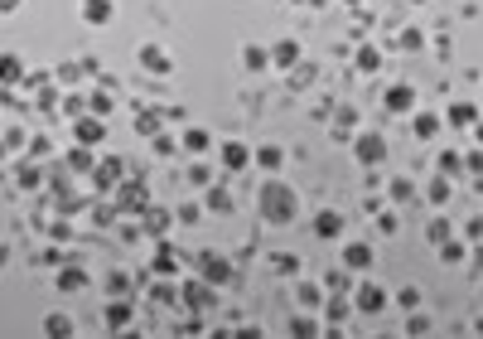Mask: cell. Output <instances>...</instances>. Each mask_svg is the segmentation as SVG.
Wrapping results in <instances>:
<instances>
[{
  "label": "cell",
  "instance_id": "cell-8",
  "mask_svg": "<svg viewBox=\"0 0 483 339\" xmlns=\"http://www.w3.org/2000/svg\"><path fill=\"white\" fill-rule=\"evenodd\" d=\"M343 262H348L353 272H368V267H373V248H368V243H353L348 252H343Z\"/></svg>",
  "mask_w": 483,
  "mask_h": 339
},
{
  "label": "cell",
  "instance_id": "cell-42",
  "mask_svg": "<svg viewBox=\"0 0 483 339\" xmlns=\"http://www.w3.org/2000/svg\"><path fill=\"white\" fill-rule=\"evenodd\" d=\"M15 5H20V0H0V10H15Z\"/></svg>",
  "mask_w": 483,
  "mask_h": 339
},
{
  "label": "cell",
  "instance_id": "cell-30",
  "mask_svg": "<svg viewBox=\"0 0 483 339\" xmlns=\"http://www.w3.org/2000/svg\"><path fill=\"white\" fill-rule=\"evenodd\" d=\"M295 296H300V306H319V286H314V282H300Z\"/></svg>",
  "mask_w": 483,
  "mask_h": 339
},
{
  "label": "cell",
  "instance_id": "cell-2",
  "mask_svg": "<svg viewBox=\"0 0 483 339\" xmlns=\"http://www.w3.org/2000/svg\"><path fill=\"white\" fill-rule=\"evenodd\" d=\"M387 306V291L377 282H368V286H358V301H353V311H363V315H373V311H382Z\"/></svg>",
  "mask_w": 483,
  "mask_h": 339
},
{
  "label": "cell",
  "instance_id": "cell-3",
  "mask_svg": "<svg viewBox=\"0 0 483 339\" xmlns=\"http://www.w3.org/2000/svg\"><path fill=\"white\" fill-rule=\"evenodd\" d=\"M198 272H203V282L217 286V282H227V272H232V267H227L217 252H198Z\"/></svg>",
  "mask_w": 483,
  "mask_h": 339
},
{
  "label": "cell",
  "instance_id": "cell-40",
  "mask_svg": "<svg viewBox=\"0 0 483 339\" xmlns=\"http://www.w3.org/2000/svg\"><path fill=\"white\" fill-rule=\"evenodd\" d=\"M459 165H464V160H459L455 150H445V155H440V170H459Z\"/></svg>",
  "mask_w": 483,
  "mask_h": 339
},
{
  "label": "cell",
  "instance_id": "cell-34",
  "mask_svg": "<svg viewBox=\"0 0 483 339\" xmlns=\"http://www.w3.org/2000/svg\"><path fill=\"white\" fill-rule=\"evenodd\" d=\"M411 194H416V189H411V179H397V184H392V199H397V204H406Z\"/></svg>",
  "mask_w": 483,
  "mask_h": 339
},
{
  "label": "cell",
  "instance_id": "cell-35",
  "mask_svg": "<svg viewBox=\"0 0 483 339\" xmlns=\"http://www.w3.org/2000/svg\"><path fill=\"white\" fill-rule=\"evenodd\" d=\"M290 335H319V325H314V320H295V325H290Z\"/></svg>",
  "mask_w": 483,
  "mask_h": 339
},
{
  "label": "cell",
  "instance_id": "cell-12",
  "mask_svg": "<svg viewBox=\"0 0 483 339\" xmlns=\"http://www.w3.org/2000/svg\"><path fill=\"white\" fill-rule=\"evenodd\" d=\"M222 160H227V170H242L246 160H251V150H246L242 141H227V145H222Z\"/></svg>",
  "mask_w": 483,
  "mask_h": 339
},
{
  "label": "cell",
  "instance_id": "cell-10",
  "mask_svg": "<svg viewBox=\"0 0 483 339\" xmlns=\"http://www.w3.org/2000/svg\"><path fill=\"white\" fill-rule=\"evenodd\" d=\"M155 272H160V277H174V272H179V252H174L169 243H160V252H155Z\"/></svg>",
  "mask_w": 483,
  "mask_h": 339
},
{
  "label": "cell",
  "instance_id": "cell-26",
  "mask_svg": "<svg viewBox=\"0 0 483 339\" xmlns=\"http://www.w3.org/2000/svg\"><path fill=\"white\" fill-rule=\"evenodd\" d=\"M145 228H150L155 238H164V228H169V213H160V209H150V213H145Z\"/></svg>",
  "mask_w": 483,
  "mask_h": 339
},
{
  "label": "cell",
  "instance_id": "cell-21",
  "mask_svg": "<svg viewBox=\"0 0 483 339\" xmlns=\"http://www.w3.org/2000/svg\"><path fill=\"white\" fill-rule=\"evenodd\" d=\"M339 228H343V218H339V213H319L314 233H319V238H339Z\"/></svg>",
  "mask_w": 483,
  "mask_h": 339
},
{
  "label": "cell",
  "instance_id": "cell-11",
  "mask_svg": "<svg viewBox=\"0 0 483 339\" xmlns=\"http://www.w3.org/2000/svg\"><path fill=\"white\" fill-rule=\"evenodd\" d=\"M78 141L82 145H97V141H102V121H97V116H78Z\"/></svg>",
  "mask_w": 483,
  "mask_h": 339
},
{
  "label": "cell",
  "instance_id": "cell-15",
  "mask_svg": "<svg viewBox=\"0 0 483 339\" xmlns=\"http://www.w3.org/2000/svg\"><path fill=\"white\" fill-rule=\"evenodd\" d=\"M107 325H111V330H126V325H131V306H126V301L107 306Z\"/></svg>",
  "mask_w": 483,
  "mask_h": 339
},
{
  "label": "cell",
  "instance_id": "cell-43",
  "mask_svg": "<svg viewBox=\"0 0 483 339\" xmlns=\"http://www.w3.org/2000/svg\"><path fill=\"white\" fill-rule=\"evenodd\" d=\"M348 5H358V0H348Z\"/></svg>",
  "mask_w": 483,
  "mask_h": 339
},
{
  "label": "cell",
  "instance_id": "cell-20",
  "mask_svg": "<svg viewBox=\"0 0 483 339\" xmlns=\"http://www.w3.org/2000/svg\"><path fill=\"white\" fill-rule=\"evenodd\" d=\"M479 121V112L469 107V102H459V107H450V126H474Z\"/></svg>",
  "mask_w": 483,
  "mask_h": 339
},
{
  "label": "cell",
  "instance_id": "cell-6",
  "mask_svg": "<svg viewBox=\"0 0 483 339\" xmlns=\"http://www.w3.org/2000/svg\"><path fill=\"white\" fill-rule=\"evenodd\" d=\"M111 15H116L111 0H82V20H87V25H107Z\"/></svg>",
  "mask_w": 483,
  "mask_h": 339
},
{
  "label": "cell",
  "instance_id": "cell-22",
  "mask_svg": "<svg viewBox=\"0 0 483 339\" xmlns=\"http://www.w3.org/2000/svg\"><path fill=\"white\" fill-rule=\"evenodd\" d=\"M426 194H430V204H450V194H455V184H450V179H435V184H430Z\"/></svg>",
  "mask_w": 483,
  "mask_h": 339
},
{
  "label": "cell",
  "instance_id": "cell-19",
  "mask_svg": "<svg viewBox=\"0 0 483 339\" xmlns=\"http://www.w3.org/2000/svg\"><path fill=\"white\" fill-rule=\"evenodd\" d=\"M0 78H5V83H20V78H25V68H20V58H15V54L0 58Z\"/></svg>",
  "mask_w": 483,
  "mask_h": 339
},
{
  "label": "cell",
  "instance_id": "cell-27",
  "mask_svg": "<svg viewBox=\"0 0 483 339\" xmlns=\"http://www.w3.org/2000/svg\"><path fill=\"white\" fill-rule=\"evenodd\" d=\"M135 131H140V136H155V131H160V116H155V112H140V116H135Z\"/></svg>",
  "mask_w": 483,
  "mask_h": 339
},
{
  "label": "cell",
  "instance_id": "cell-7",
  "mask_svg": "<svg viewBox=\"0 0 483 339\" xmlns=\"http://www.w3.org/2000/svg\"><path fill=\"white\" fill-rule=\"evenodd\" d=\"M416 107V92L406 83H397V87H387V112H411Z\"/></svg>",
  "mask_w": 483,
  "mask_h": 339
},
{
  "label": "cell",
  "instance_id": "cell-31",
  "mask_svg": "<svg viewBox=\"0 0 483 339\" xmlns=\"http://www.w3.org/2000/svg\"><path fill=\"white\" fill-rule=\"evenodd\" d=\"M377 63H382L377 49H363V54H358V68H363V73H377Z\"/></svg>",
  "mask_w": 483,
  "mask_h": 339
},
{
  "label": "cell",
  "instance_id": "cell-16",
  "mask_svg": "<svg viewBox=\"0 0 483 339\" xmlns=\"http://www.w3.org/2000/svg\"><path fill=\"white\" fill-rule=\"evenodd\" d=\"M266 54L275 58V63H295V58H300V44H295V39H280L275 49H266Z\"/></svg>",
  "mask_w": 483,
  "mask_h": 339
},
{
  "label": "cell",
  "instance_id": "cell-24",
  "mask_svg": "<svg viewBox=\"0 0 483 339\" xmlns=\"http://www.w3.org/2000/svg\"><path fill=\"white\" fill-rule=\"evenodd\" d=\"M435 131H440V121H435L430 112H421V116H416V136H421V141H430Z\"/></svg>",
  "mask_w": 483,
  "mask_h": 339
},
{
  "label": "cell",
  "instance_id": "cell-18",
  "mask_svg": "<svg viewBox=\"0 0 483 339\" xmlns=\"http://www.w3.org/2000/svg\"><path fill=\"white\" fill-rule=\"evenodd\" d=\"M242 63L256 73V68H266V63H271V54H266V49H256V44H246V49H242Z\"/></svg>",
  "mask_w": 483,
  "mask_h": 339
},
{
  "label": "cell",
  "instance_id": "cell-1",
  "mask_svg": "<svg viewBox=\"0 0 483 339\" xmlns=\"http://www.w3.org/2000/svg\"><path fill=\"white\" fill-rule=\"evenodd\" d=\"M261 218H271V223H290V218H295V194H290L280 179L261 184Z\"/></svg>",
  "mask_w": 483,
  "mask_h": 339
},
{
  "label": "cell",
  "instance_id": "cell-33",
  "mask_svg": "<svg viewBox=\"0 0 483 339\" xmlns=\"http://www.w3.org/2000/svg\"><path fill=\"white\" fill-rule=\"evenodd\" d=\"M68 165H73V170H92V155H87V145H82V150H73V155H68Z\"/></svg>",
  "mask_w": 483,
  "mask_h": 339
},
{
  "label": "cell",
  "instance_id": "cell-36",
  "mask_svg": "<svg viewBox=\"0 0 483 339\" xmlns=\"http://www.w3.org/2000/svg\"><path fill=\"white\" fill-rule=\"evenodd\" d=\"M430 238H435V243H445V238H450V223H445V218H435V223H430Z\"/></svg>",
  "mask_w": 483,
  "mask_h": 339
},
{
  "label": "cell",
  "instance_id": "cell-41",
  "mask_svg": "<svg viewBox=\"0 0 483 339\" xmlns=\"http://www.w3.org/2000/svg\"><path fill=\"white\" fill-rule=\"evenodd\" d=\"M440 257H445V262H459V257H464V248H459V243H445V252H440Z\"/></svg>",
  "mask_w": 483,
  "mask_h": 339
},
{
  "label": "cell",
  "instance_id": "cell-9",
  "mask_svg": "<svg viewBox=\"0 0 483 339\" xmlns=\"http://www.w3.org/2000/svg\"><path fill=\"white\" fill-rule=\"evenodd\" d=\"M92 174H97V184H121V160H116V155H107V160H102V165L92 170Z\"/></svg>",
  "mask_w": 483,
  "mask_h": 339
},
{
  "label": "cell",
  "instance_id": "cell-32",
  "mask_svg": "<svg viewBox=\"0 0 483 339\" xmlns=\"http://www.w3.org/2000/svg\"><path fill=\"white\" fill-rule=\"evenodd\" d=\"M397 301H402L406 311H416V306H421V291H416V286H406V291H397Z\"/></svg>",
  "mask_w": 483,
  "mask_h": 339
},
{
  "label": "cell",
  "instance_id": "cell-13",
  "mask_svg": "<svg viewBox=\"0 0 483 339\" xmlns=\"http://www.w3.org/2000/svg\"><path fill=\"white\" fill-rule=\"evenodd\" d=\"M140 63H145L150 73H169V58H164V49H155V44H150V49H140Z\"/></svg>",
  "mask_w": 483,
  "mask_h": 339
},
{
  "label": "cell",
  "instance_id": "cell-28",
  "mask_svg": "<svg viewBox=\"0 0 483 339\" xmlns=\"http://www.w3.org/2000/svg\"><path fill=\"white\" fill-rule=\"evenodd\" d=\"M256 165H261V170H275V165H280V150H275V145H261V150H256Z\"/></svg>",
  "mask_w": 483,
  "mask_h": 339
},
{
  "label": "cell",
  "instance_id": "cell-5",
  "mask_svg": "<svg viewBox=\"0 0 483 339\" xmlns=\"http://www.w3.org/2000/svg\"><path fill=\"white\" fill-rule=\"evenodd\" d=\"M184 301H188V306H198V311H208V306L217 301V296H213V282H188L184 286Z\"/></svg>",
  "mask_w": 483,
  "mask_h": 339
},
{
  "label": "cell",
  "instance_id": "cell-14",
  "mask_svg": "<svg viewBox=\"0 0 483 339\" xmlns=\"http://www.w3.org/2000/svg\"><path fill=\"white\" fill-rule=\"evenodd\" d=\"M58 286H63V291H82V286H87V272H82V267H63V272H58Z\"/></svg>",
  "mask_w": 483,
  "mask_h": 339
},
{
  "label": "cell",
  "instance_id": "cell-29",
  "mask_svg": "<svg viewBox=\"0 0 483 339\" xmlns=\"http://www.w3.org/2000/svg\"><path fill=\"white\" fill-rule=\"evenodd\" d=\"M121 204H126V209L145 204V189H140V184H121Z\"/></svg>",
  "mask_w": 483,
  "mask_h": 339
},
{
  "label": "cell",
  "instance_id": "cell-38",
  "mask_svg": "<svg viewBox=\"0 0 483 339\" xmlns=\"http://www.w3.org/2000/svg\"><path fill=\"white\" fill-rule=\"evenodd\" d=\"M179 218H184V223H198V218H203V209H193V204H184V209H179Z\"/></svg>",
  "mask_w": 483,
  "mask_h": 339
},
{
  "label": "cell",
  "instance_id": "cell-25",
  "mask_svg": "<svg viewBox=\"0 0 483 339\" xmlns=\"http://www.w3.org/2000/svg\"><path fill=\"white\" fill-rule=\"evenodd\" d=\"M208 209H213V213H227V209H232V194H227V189H208Z\"/></svg>",
  "mask_w": 483,
  "mask_h": 339
},
{
  "label": "cell",
  "instance_id": "cell-37",
  "mask_svg": "<svg viewBox=\"0 0 483 339\" xmlns=\"http://www.w3.org/2000/svg\"><path fill=\"white\" fill-rule=\"evenodd\" d=\"M92 112H97V116L111 112V97H107V92H97V97H92Z\"/></svg>",
  "mask_w": 483,
  "mask_h": 339
},
{
  "label": "cell",
  "instance_id": "cell-4",
  "mask_svg": "<svg viewBox=\"0 0 483 339\" xmlns=\"http://www.w3.org/2000/svg\"><path fill=\"white\" fill-rule=\"evenodd\" d=\"M353 155H358L363 165H377V160L387 155V145H382V136H358V145H353Z\"/></svg>",
  "mask_w": 483,
  "mask_h": 339
},
{
  "label": "cell",
  "instance_id": "cell-23",
  "mask_svg": "<svg viewBox=\"0 0 483 339\" xmlns=\"http://www.w3.org/2000/svg\"><path fill=\"white\" fill-rule=\"evenodd\" d=\"M44 330H49V335H73V320H68V315H49V320H44Z\"/></svg>",
  "mask_w": 483,
  "mask_h": 339
},
{
  "label": "cell",
  "instance_id": "cell-17",
  "mask_svg": "<svg viewBox=\"0 0 483 339\" xmlns=\"http://www.w3.org/2000/svg\"><path fill=\"white\" fill-rule=\"evenodd\" d=\"M208 145H213V136H208V131H198V126H193V131H184V150H193V155H203Z\"/></svg>",
  "mask_w": 483,
  "mask_h": 339
},
{
  "label": "cell",
  "instance_id": "cell-39",
  "mask_svg": "<svg viewBox=\"0 0 483 339\" xmlns=\"http://www.w3.org/2000/svg\"><path fill=\"white\" fill-rule=\"evenodd\" d=\"M329 320H334V325H339V320H348V306H343V301H334V306H329Z\"/></svg>",
  "mask_w": 483,
  "mask_h": 339
}]
</instances>
